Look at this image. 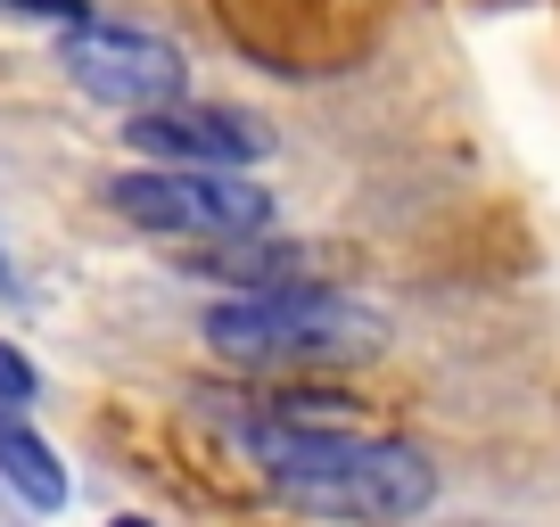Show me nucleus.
<instances>
[{
  "instance_id": "f257e3e1",
  "label": "nucleus",
  "mask_w": 560,
  "mask_h": 527,
  "mask_svg": "<svg viewBox=\"0 0 560 527\" xmlns=\"http://www.w3.org/2000/svg\"><path fill=\"white\" fill-rule=\"evenodd\" d=\"M231 437L264 470V487L305 519L330 527H404L438 503V461L404 437H371L347 421H305V412H240Z\"/></svg>"
},
{
  "instance_id": "f03ea898",
  "label": "nucleus",
  "mask_w": 560,
  "mask_h": 527,
  "mask_svg": "<svg viewBox=\"0 0 560 527\" xmlns=\"http://www.w3.org/2000/svg\"><path fill=\"white\" fill-rule=\"evenodd\" d=\"M198 330L231 371H298V363H363V354H380L387 321L363 297H338L322 281H289V289H223Z\"/></svg>"
},
{
  "instance_id": "7ed1b4c3",
  "label": "nucleus",
  "mask_w": 560,
  "mask_h": 527,
  "mask_svg": "<svg viewBox=\"0 0 560 527\" xmlns=\"http://www.w3.org/2000/svg\"><path fill=\"white\" fill-rule=\"evenodd\" d=\"M107 214L165 247H223V239H256L272 231V190L256 174H231V165H124L107 174Z\"/></svg>"
},
{
  "instance_id": "20e7f679",
  "label": "nucleus",
  "mask_w": 560,
  "mask_h": 527,
  "mask_svg": "<svg viewBox=\"0 0 560 527\" xmlns=\"http://www.w3.org/2000/svg\"><path fill=\"white\" fill-rule=\"evenodd\" d=\"M58 67H67V83L83 91V99H100L107 116H132V107H158V99H182V91H190L182 42L116 25V17L67 25V34H58Z\"/></svg>"
},
{
  "instance_id": "39448f33",
  "label": "nucleus",
  "mask_w": 560,
  "mask_h": 527,
  "mask_svg": "<svg viewBox=\"0 0 560 527\" xmlns=\"http://www.w3.org/2000/svg\"><path fill=\"white\" fill-rule=\"evenodd\" d=\"M124 149H132L140 165H231V174H247V165L272 157V124L247 116V107H214V99H158V107H132L116 132Z\"/></svg>"
},
{
  "instance_id": "423d86ee",
  "label": "nucleus",
  "mask_w": 560,
  "mask_h": 527,
  "mask_svg": "<svg viewBox=\"0 0 560 527\" xmlns=\"http://www.w3.org/2000/svg\"><path fill=\"white\" fill-rule=\"evenodd\" d=\"M0 487L18 494L34 519H58V511L74 503V470H67V454H58L50 437H42L25 412H9L0 405Z\"/></svg>"
},
{
  "instance_id": "0eeeda50",
  "label": "nucleus",
  "mask_w": 560,
  "mask_h": 527,
  "mask_svg": "<svg viewBox=\"0 0 560 527\" xmlns=\"http://www.w3.org/2000/svg\"><path fill=\"white\" fill-rule=\"evenodd\" d=\"M0 405H9V412H34L42 405V363L18 347V338H0Z\"/></svg>"
},
{
  "instance_id": "6e6552de",
  "label": "nucleus",
  "mask_w": 560,
  "mask_h": 527,
  "mask_svg": "<svg viewBox=\"0 0 560 527\" xmlns=\"http://www.w3.org/2000/svg\"><path fill=\"white\" fill-rule=\"evenodd\" d=\"M0 9H9V17H25V25H58V34L91 17V0H0Z\"/></svg>"
},
{
  "instance_id": "1a4fd4ad",
  "label": "nucleus",
  "mask_w": 560,
  "mask_h": 527,
  "mask_svg": "<svg viewBox=\"0 0 560 527\" xmlns=\"http://www.w3.org/2000/svg\"><path fill=\"white\" fill-rule=\"evenodd\" d=\"M0 305H25V281H18V264H9V239H0Z\"/></svg>"
},
{
  "instance_id": "9d476101",
  "label": "nucleus",
  "mask_w": 560,
  "mask_h": 527,
  "mask_svg": "<svg viewBox=\"0 0 560 527\" xmlns=\"http://www.w3.org/2000/svg\"><path fill=\"white\" fill-rule=\"evenodd\" d=\"M100 527H158V519H149V511H107Z\"/></svg>"
}]
</instances>
